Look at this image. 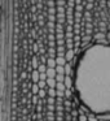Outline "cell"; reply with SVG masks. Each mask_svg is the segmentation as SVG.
I'll list each match as a JSON object with an SVG mask.
<instances>
[{
	"label": "cell",
	"mask_w": 110,
	"mask_h": 121,
	"mask_svg": "<svg viewBox=\"0 0 110 121\" xmlns=\"http://www.w3.org/2000/svg\"><path fill=\"white\" fill-rule=\"evenodd\" d=\"M74 89L87 109L100 116L110 115V44H92L78 56Z\"/></svg>",
	"instance_id": "obj_1"
}]
</instances>
